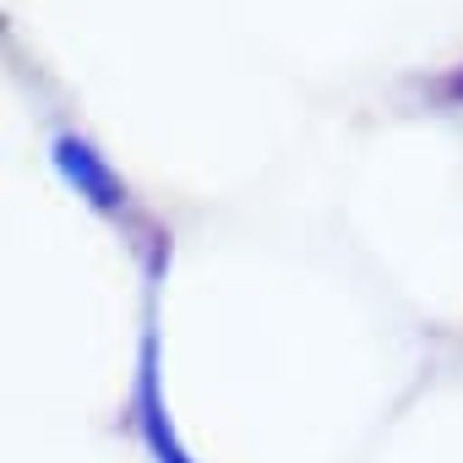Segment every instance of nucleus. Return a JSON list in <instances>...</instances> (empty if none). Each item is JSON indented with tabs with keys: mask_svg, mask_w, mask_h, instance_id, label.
Masks as SVG:
<instances>
[{
	"mask_svg": "<svg viewBox=\"0 0 463 463\" xmlns=\"http://www.w3.org/2000/svg\"><path fill=\"white\" fill-rule=\"evenodd\" d=\"M55 169L77 185V196H88L99 213H115L126 207V180L104 164V153H93L82 137H61L55 142Z\"/></svg>",
	"mask_w": 463,
	"mask_h": 463,
	"instance_id": "nucleus-1",
	"label": "nucleus"
},
{
	"mask_svg": "<svg viewBox=\"0 0 463 463\" xmlns=\"http://www.w3.org/2000/svg\"><path fill=\"white\" fill-rule=\"evenodd\" d=\"M137 403H142V436H147L153 458H158V463H191V458H185V447L175 441L169 420H164V398H158V365H153V344L142 349V392H137Z\"/></svg>",
	"mask_w": 463,
	"mask_h": 463,
	"instance_id": "nucleus-2",
	"label": "nucleus"
}]
</instances>
